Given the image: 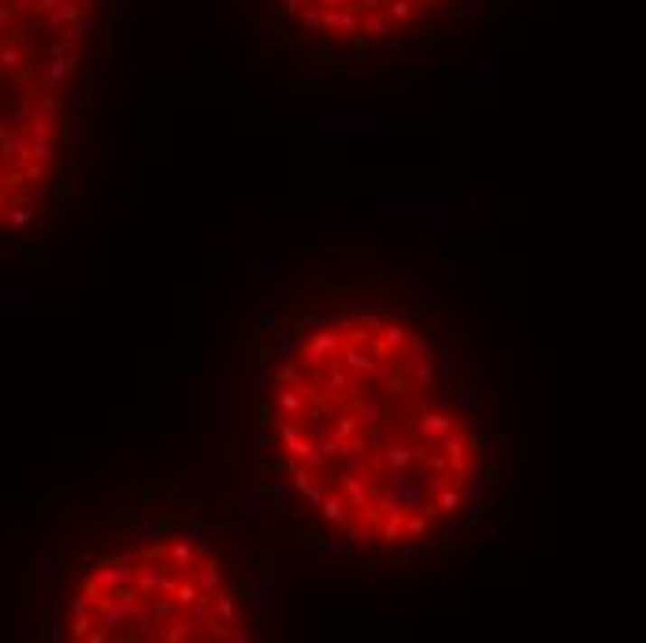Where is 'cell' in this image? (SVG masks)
Segmentation results:
<instances>
[{
    "label": "cell",
    "mask_w": 646,
    "mask_h": 643,
    "mask_svg": "<svg viewBox=\"0 0 646 643\" xmlns=\"http://www.w3.org/2000/svg\"><path fill=\"white\" fill-rule=\"evenodd\" d=\"M75 643H242L246 591L193 535H156L89 562L67 591Z\"/></svg>",
    "instance_id": "2"
},
{
    "label": "cell",
    "mask_w": 646,
    "mask_h": 643,
    "mask_svg": "<svg viewBox=\"0 0 646 643\" xmlns=\"http://www.w3.org/2000/svg\"><path fill=\"white\" fill-rule=\"evenodd\" d=\"M457 0H276L297 38L327 52L390 49L442 19Z\"/></svg>",
    "instance_id": "4"
},
{
    "label": "cell",
    "mask_w": 646,
    "mask_h": 643,
    "mask_svg": "<svg viewBox=\"0 0 646 643\" xmlns=\"http://www.w3.org/2000/svg\"><path fill=\"white\" fill-rule=\"evenodd\" d=\"M264 421L297 502L346 544L420 547L475 502L483 439L401 317L338 313L297 331Z\"/></svg>",
    "instance_id": "1"
},
{
    "label": "cell",
    "mask_w": 646,
    "mask_h": 643,
    "mask_svg": "<svg viewBox=\"0 0 646 643\" xmlns=\"http://www.w3.org/2000/svg\"><path fill=\"white\" fill-rule=\"evenodd\" d=\"M100 0H0V223L42 205Z\"/></svg>",
    "instance_id": "3"
}]
</instances>
